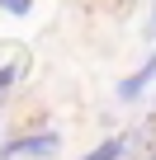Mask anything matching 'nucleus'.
I'll return each mask as SVG.
<instances>
[{"label": "nucleus", "mask_w": 156, "mask_h": 160, "mask_svg": "<svg viewBox=\"0 0 156 160\" xmlns=\"http://www.w3.org/2000/svg\"><path fill=\"white\" fill-rule=\"evenodd\" d=\"M57 146H62L57 132H38V137H14V141H5L0 155H57Z\"/></svg>", "instance_id": "nucleus-1"}, {"label": "nucleus", "mask_w": 156, "mask_h": 160, "mask_svg": "<svg viewBox=\"0 0 156 160\" xmlns=\"http://www.w3.org/2000/svg\"><path fill=\"white\" fill-rule=\"evenodd\" d=\"M151 80H156V52H151V57H147V61L128 75V80H118V99H123V104H132V99L151 85Z\"/></svg>", "instance_id": "nucleus-2"}, {"label": "nucleus", "mask_w": 156, "mask_h": 160, "mask_svg": "<svg viewBox=\"0 0 156 160\" xmlns=\"http://www.w3.org/2000/svg\"><path fill=\"white\" fill-rule=\"evenodd\" d=\"M123 151H128V141H123V137H109V141H100V146H95L90 155H81V160H118Z\"/></svg>", "instance_id": "nucleus-3"}, {"label": "nucleus", "mask_w": 156, "mask_h": 160, "mask_svg": "<svg viewBox=\"0 0 156 160\" xmlns=\"http://www.w3.org/2000/svg\"><path fill=\"white\" fill-rule=\"evenodd\" d=\"M147 38H156V5L147 10Z\"/></svg>", "instance_id": "nucleus-4"}, {"label": "nucleus", "mask_w": 156, "mask_h": 160, "mask_svg": "<svg viewBox=\"0 0 156 160\" xmlns=\"http://www.w3.org/2000/svg\"><path fill=\"white\" fill-rule=\"evenodd\" d=\"M10 80H14V66H0V90H5Z\"/></svg>", "instance_id": "nucleus-5"}, {"label": "nucleus", "mask_w": 156, "mask_h": 160, "mask_svg": "<svg viewBox=\"0 0 156 160\" xmlns=\"http://www.w3.org/2000/svg\"><path fill=\"white\" fill-rule=\"evenodd\" d=\"M151 160H156V155H151Z\"/></svg>", "instance_id": "nucleus-6"}]
</instances>
